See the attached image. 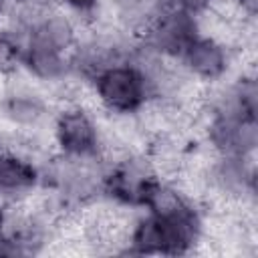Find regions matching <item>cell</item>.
Instances as JSON below:
<instances>
[{"instance_id": "277c9868", "label": "cell", "mask_w": 258, "mask_h": 258, "mask_svg": "<svg viewBox=\"0 0 258 258\" xmlns=\"http://www.w3.org/2000/svg\"><path fill=\"white\" fill-rule=\"evenodd\" d=\"M56 155L69 159H103L105 137L97 115L81 103H64L50 117Z\"/></svg>"}, {"instance_id": "52a82bcc", "label": "cell", "mask_w": 258, "mask_h": 258, "mask_svg": "<svg viewBox=\"0 0 258 258\" xmlns=\"http://www.w3.org/2000/svg\"><path fill=\"white\" fill-rule=\"evenodd\" d=\"M42 167L22 149L0 143V200L18 202L42 185Z\"/></svg>"}, {"instance_id": "6da1fadb", "label": "cell", "mask_w": 258, "mask_h": 258, "mask_svg": "<svg viewBox=\"0 0 258 258\" xmlns=\"http://www.w3.org/2000/svg\"><path fill=\"white\" fill-rule=\"evenodd\" d=\"M204 236L202 210L177 187L163 181L151 206L125 234L127 252L177 256L194 250Z\"/></svg>"}, {"instance_id": "8fae6325", "label": "cell", "mask_w": 258, "mask_h": 258, "mask_svg": "<svg viewBox=\"0 0 258 258\" xmlns=\"http://www.w3.org/2000/svg\"><path fill=\"white\" fill-rule=\"evenodd\" d=\"M159 2L179 8V10H185V12H191L196 16H204L218 4V0H159Z\"/></svg>"}, {"instance_id": "8992f818", "label": "cell", "mask_w": 258, "mask_h": 258, "mask_svg": "<svg viewBox=\"0 0 258 258\" xmlns=\"http://www.w3.org/2000/svg\"><path fill=\"white\" fill-rule=\"evenodd\" d=\"M175 62L187 79L206 85H218L230 79L234 67V50L226 38L218 34H206L202 30L181 50Z\"/></svg>"}, {"instance_id": "30bf717a", "label": "cell", "mask_w": 258, "mask_h": 258, "mask_svg": "<svg viewBox=\"0 0 258 258\" xmlns=\"http://www.w3.org/2000/svg\"><path fill=\"white\" fill-rule=\"evenodd\" d=\"M52 2L64 12H69L73 18H77L79 22L95 18L105 4V0H52Z\"/></svg>"}, {"instance_id": "ba28073f", "label": "cell", "mask_w": 258, "mask_h": 258, "mask_svg": "<svg viewBox=\"0 0 258 258\" xmlns=\"http://www.w3.org/2000/svg\"><path fill=\"white\" fill-rule=\"evenodd\" d=\"M0 109L4 117L20 129H36L52 117L44 97L30 89H14L6 93L0 103Z\"/></svg>"}, {"instance_id": "5bb4252c", "label": "cell", "mask_w": 258, "mask_h": 258, "mask_svg": "<svg viewBox=\"0 0 258 258\" xmlns=\"http://www.w3.org/2000/svg\"><path fill=\"white\" fill-rule=\"evenodd\" d=\"M6 216H8V208L0 200V236H2V230H4V224H6Z\"/></svg>"}, {"instance_id": "7a4b0ae2", "label": "cell", "mask_w": 258, "mask_h": 258, "mask_svg": "<svg viewBox=\"0 0 258 258\" xmlns=\"http://www.w3.org/2000/svg\"><path fill=\"white\" fill-rule=\"evenodd\" d=\"M87 83L91 85L99 107L115 117L139 115L145 107H149V103L155 101L151 81L139 64L135 52L103 67Z\"/></svg>"}, {"instance_id": "3957f363", "label": "cell", "mask_w": 258, "mask_h": 258, "mask_svg": "<svg viewBox=\"0 0 258 258\" xmlns=\"http://www.w3.org/2000/svg\"><path fill=\"white\" fill-rule=\"evenodd\" d=\"M163 179L153 161L141 153H127L103 169L101 196L117 208L147 210L157 196Z\"/></svg>"}, {"instance_id": "9c48e42d", "label": "cell", "mask_w": 258, "mask_h": 258, "mask_svg": "<svg viewBox=\"0 0 258 258\" xmlns=\"http://www.w3.org/2000/svg\"><path fill=\"white\" fill-rule=\"evenodd\" d=\"M20 67V50L16 38L6 26L0 24V75L14 73Z\"/></svg>"}, {"instance_id": "4fadbf2b", "label": "cell", "mask_w": 258, "mask_h": 258, "mask_svg": "<svg viewBox=\"0 0 258 258\" xmlns=\"http://www.w3.org/2000/svg\"><path fill=\"white\" fill-rule=\"evenodd\" d=\"M10 8H12V0H0V24H2V20H6Z\"/></svg>"}, {"instance_id": "5b68a950", "label": "cell", "mask_w": 258, "mask_h": 258, "mask_svg": "<svg viewBox=\"0 0 258 258\" xmlns=\"http://www.w3.org/2000/svg\"><path fill=\"white\" fill-rule=\"evenodd\" d=\"M200 32H202V16L161 4L157 0L151 18L137 36L143 48L175 62L181 50Z\"/></svg>"}, {"instance_id": "7c38bea8", "label": "cell", "mask_w": 258, "mask_h": 258, "mask_svg": "<svg viewBox=\"0 0 258 258\" xmlns=\"http://www.w3.org/2000/svg\"><path fill=\"white\" fill-rule=\"evenodd\" d=\"M230 6L236 12V16L240 18V24L244 28L254 26L256 12H258V0H230Z\"/></svg>"}]
</instances>
